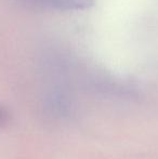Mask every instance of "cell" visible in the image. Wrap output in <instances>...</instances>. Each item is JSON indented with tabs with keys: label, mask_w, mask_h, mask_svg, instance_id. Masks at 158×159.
Here are the masks:
<instances>
[{
	"label": "cell",
	"mask_w": 158,
	"mask_h": 159,
	"mask_svg": "<svg viewBox=\"0 0 158 159\" xmlns=\"http://www.w3.org/2000/svg\"><path fill=\"white\" fill-rule=\"evenodd\" d=\"M23 4L37 10L80 11L94 4V0H20Z\"/></svg>",
	"instance_id": "obj_1"
},
{
	"label": "cell",
	"mask_w": 158,
	"mask_h": 159,
	"mask_svg": "<svg viewBox=\"0 0 158 159\" xmlns=\"http://www.w3.org/2000/svg\"><path fill=\"white\" fill-rule=\"evenodd\" d=\"M8 119H9V113L3 107H0V128L7 124Z\"/></svg>",
	"instance_id": "obj_2"
}]
</instances>
